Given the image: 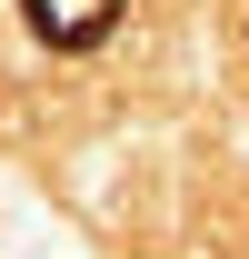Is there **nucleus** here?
<instances>
[{
    "mask_svg": "<svg viewBox=\"0 0 249 259\" xmlns=\"http://www.w3.org/2000/svg\"><path fill=\"white\" fill-rule=\"evenodd\" d=\"M20 20H30V40L40 50H100V40L120 30V0H20Z\"/></svg>",
    "mask_w": 249,
    "mask_h": 259,
    "instance_id": "obj_1",
    "label": "nucleus"
}]
</instances>
